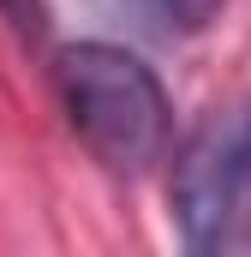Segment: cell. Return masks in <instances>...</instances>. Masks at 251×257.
Wrapping results in <instances>:
<instances>
[{"label":"cell","instance_id":"cell-1","mask_svg":"<svg viewBox=\"0 0 251 257\" xmlns=\"http://www.w3.org/2000/svg\"><path fill=\"white\" fill-rule=\"evenodd\" d=\"M54 90L78 144L108 174H150L174 144V102L162 78L120 42H72L54 60Z\"/></svg>","mask_w":251,"mask_h":257},{"label":"cell","instance_id":"cell-3","mask_svg":"<svg viewBox=\"0 0 251 257\" xmlns=\"http://www.w3.org/2000/svg\"><path fill=\"white\" fill-rule=\"evenodd\" d=\"M108 6H120L126 18H138V24L162 30V36H186L197 24H209V12L221 0H108Z\"/></svg>","mask_w":251,"mask_h":257},{"label":"cell","instance_id":"cell-2","mask_svg":"<svg viewBox=\"0 0 251 257\" xmlns=\"http://www.w3.org/2000/svg\"><path fill=\"white\" fill-rule=\"evenodd\" d=\"M168 203L186 251H251V102L209 108L174 150Z\"/></svg>","mask_w":251,"mask_h":257},{"label":"cell","instance_id":"cell-4","mask_svg":"<svg viewBox=\"0 0 251 257\" xmlns=\"http://www.w3.org/2000/svg\"><path fill=\"white\" fill-rule=\"evenodd\" d=\"M0 18L18 30V42H42V36H48V24H54L48 0H0Z\"/></svg>","mask_w":251,"mask_h":257}]
</instances>
